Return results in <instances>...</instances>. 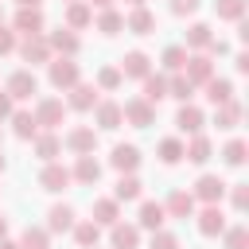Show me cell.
Listing matches in <instances>:
<instances>
[{
	"label": "cell",
	"instance_id": "ee69618b",
	"mask_svg": "<svg viewBox=\"0 0 249 249\" xmlns=\"http://www.w3.org/2000/svg\"><path fill=\"white\" fill-rule=\"evenodd\" d=\"M226 191H230V202H233V210H245V206H249V183H230Z\"/></svg>",
	"mask_w": 249,
	"mask_h": 249
},
{
	"label": "cell",
	"instance_id": "816d5d0a",
	"mask_svg": "<svg viewBox=\"0 0 249 249\" xmlns=\"http://www.w3.org/2000/svg\"><path fill=\"white\" fill-rule=\"evenodd\" d=\"M237 39H241V43H249V23H245V19H237Z\"/></svg>",
	"mask_w": 249,
	"mask_h": 249
},
{
	"label": "cell",
	"instance_id": "6da1fadb",
	"mask_svg": "<svg viewBox=\"0 0 249 249\" xmlns=\"http://www.w3.org/2000/svg\"><path fill=\"white\" fill-rule=\"evenodd\" d=\"M31 113H35L39 132H54V128L66 121V101H62V97H39Z\"/></svg>",
	"mask_w": 249,
	"mask_h": 249
},
{
	"label": "cell",
	"instance_id": "e575fe53",
	"mask_svg": "<svg viewBox=\"0 0 249 249\" xmlns=\"http://www.w3.org/2000/svg\"><path fill=\"white\" fill-rule=\"evenodd\" d=\"M97 31H101V35H109V39H113V35H121V31H124V16H121L117 8L97 12Z\"/></svg>",
	"mask_w": 249,
	"mask_h": 249
},
{
	"label": "cell",
	"instance_id": "74e56055",
	"mask_svg": "<svg viewBox=\"0 0 249 249\" xmlns=\"http://www.w3.org/2000/svg\"><path fill=\"white\" fill-rule=\"evenodd\" d=\"M19 249H51V233L43 226H27L19 233Z\"/></svg>",
	"mask_w": 249,
	"mask_h": 249
},
{
	"label": "cell",
	"instance_id": "7402d4cb",
	"mask_svg": "<svg viewBox=\"0 0 249 249\" xmlns=\"http://www.w3.org/2000/svg\"><path fill=\"white\" fill-rule=\"evenodd\" d=\"M202 124H206L202 109H198V105H191V101H183V105H179V113H175V128L195 136V132H202Z\"/></svg>",
	"mask_w": 249,
	"mask_h": 249
},
{
	"label": "cell",
	"instance_id": "8d00e7d4",
	"mask_svg": "<svg viewBox=\"0 0 249 249\" xmlns=\"http://www.w3.org/2000/svg\"><path fill=\"white\" fill-rule=\"evenodd\" d=\"M140 97H144L148 105H160V101L167 97V78H163V74H148V78H144V93H140Z\"/></svg>",
	"mask_w": 249,
	"mask_h": 249
},
{
	"label": "cell",
	"instance_id": "7bdbcfd3",
	"mask_svg": "<svg viewBox=\"0 0 249 249\" xmlns=\"http://www.w3.org/2000/svg\"><path fill=\"white\" fill-rule=\"evenodd\" d=\"M222 241H226V249H249V230L245 226H226Z\"/></svg>",
	"mask_w": 249,
	"mask_h": 249
},
{
	"label": "cell",
	"instance_id": "d6a6232c",
	"mask_svg": "<svg viewBox=\"0 0 249 249\" xmlns=\"http://www.w3.org/2000/svg\"><path fill=\"white\" fill-rule=\"evenodd\" d=\"M156 156H160V163L175 167V163L183 160V140H179V136H163V140L156 144Z\"/></svg>",
	"mask_w": 249,
	"mask_h": 249
},
{
	"label": "cell",
	"instance_id": "d6986e66",
	"mask_svg": "<svg viewBox=\"0 0 249 249\" xmlns=\"http://www.w3.org/2000/svg\"><path fill=\"white\" fill-rule=\"evenodd\" d=\"M74 222H78V218H74V206H70V202H54V206L47 210V226H43V230H47V233H66V230H74Z\"/></svg>",
	"mask_w": 249,
	"mask_h": 249
},
{
	"label": "cell",
	"instance_id": "5bb4252c",
	"mask_svg": "<svg viewBox=\"0 0 249 249\" xmlns=\"http://www.w3.org/2000/svg\"><path fill=\"white\" fill-rule=\"evenodd\" d=\"M93 121H97V128H105V132L121 128V124H124V117H121V101H109V97H101V101L93 105Z\"/></svg>",
	"mask_w": 249,
	"mask_h": 249
},
{
	"label": "cell",
	"instance_id": "94428289",
	"mask_svg": "<svg viewBox=\"0 0 249 249\" xmlns=\"http://www.w3.org/2000/svg\"><path fill=\"white\" fill-rule=\"evenodd\" d=\"M66 4H70V0H66Z\"/></svg>",
	"mask_w": 249,
	"mask_h": 249
},
{
	"label": "cell",
	"instance_id": "3957f363",
	"mask_svg": "<svg viewBox=\"0 0 249 249\" xmlns=\"http://www.w3.org/2000/svg\"><path fill=\"white\" fill-rule=\"evenodd\" d=\"M62 148H70L74 156H93V152H97V128H93V124H74V128H66Z\"/></svg>",
	"mask_w": 249,
	"mask_h": 249
},
{
	"label": "cell",
	"instance_id": "603a6c76",
	"mask_svg": "<svg viewBox=\"0 0 249 249\" xmlns=\"http://www.w3.org/2000/svg\"><path fill=\"white\" fill-rule=\"evenodd\" d=\"M31 148H35V156H39L43 163H54V160L62 156V136H58V132H39V136L31 140Z\"/></svg>",
	"mask_w": 249,
	"mask_h": 249
},
{
	"label": "cell",
	"instance_id": "f546056e",
	"mask_svg": "<svg viewBox=\"0 0 249 249\" xmlns=\"http://www.w3.org/2000/svg\"><path fill=\"white\" fill-rule=\"evenodd\" d=\"M210 39H214V31H210V23H191L187 27V54H195V51H206L210 47Z\"/></svg>",
	"mask_w": 249,
	"mask_h": 249
},
{
	"label": "cell",
	"instance_id": "91938a15",
	"mask_svg": "<svg viewBox=\"0 0 249 249\" xmlns=\"http://www.w3.org/2000/svg\"><path fill=\"white\" fill-rule=\"evenodd\" d=\"M0 23H4V12H0Z\"/></svg>",
	"mask_w": 249,
	"mask_h": 249
},
{
	"label": "cell",
	"instance_id": "11a10c76",
	"mask_svg": "<svg viewBox=\"0 0 249 249\" xmlns=\"http://www.w3.org/2000/svg\"><path fill=\"white\" fill-rule=\"evenodd\" d=\"M16 4H19V8H39L43 0H16Z\"/></svg>",
	"mask_w": 249,
	"mask_h": 249
},
{
	"label": "cell",
	"instance_id": "44dd1931",
	"mask_svg": "<svg viewBox=\"0 0 249 249\" xmlns=\"http://www.w3.org/2000/svg\"><path fill=\"white\" fill-rule=\"evenodd\" d=\"M124 31H132V35H152L156 31V12L144 4V8H132L128 16H124Z\"/></svg>",
	"mask_w": 249,
	"mask_h": 249
},
{
	"label": "cell",
	"instance_id": "f5cc1de1",
	"mask_svg": "<svg viewBox=\"0 0 249 249\" xmlns=\"http://www.w3.org/2000/svg\"><path fill=\"white\" fill-rule=\"evenodd\" d=\"M89 8H97V12H105V8H113V0H86Z\"/></svg>",
	"mask_w": 249,
	"mask_h": 249
},
{
	"label": "cell",
	"instance_id": "681fc988",
	"mask_svg": "<svg viewBox=\"0 0 249 249\" xmlns=\"http://www.w3.org/2000/svg\"><path fill=\"white\" fill-rule=\"evenodd\" d=\"M12 109H16V101H12V97L0 89V121H8V117H12Z\"/></svg>",
	"mask_w": 249,
	"mask_h": 249
},
{
	"label": "cell",
	"instance_id": "4316f807",
	"mask_svg": "<svg viewBox=\"0 0 249 249\" xmlns=\"http://www.w3.org/2000/svg\"><path fill=\"white\" fill-rule=\"evenodd\" d=\"M210 156H214V144H210V136H202V132H195V136L183 144V160H191V163H198V167H202Z\"/></svg>",
	"mask_w": 249,
	"mask_h": 249
},
{
	"label": "cell",
	"instance_id": "6f0895ef",
	"mask_svg": "<svg viewBox=\"0 0 249 249\" xmlns=\"http://www.w3.org/2000/svg\"><path fill=\"white\" fill-rule=\"evenodd\" d=\"M124 4H128V8H144V0H124Z\"/></svg>",
	"mask_w": 249,
	"mask_h": 249
},
{
	"label": "cell",
	"instance_id": "cb8c5ba5",
	"mask_svg": "<svg viewBox=\"0 0 249 249\" xmlns=\"http://www.w3.org/2000/svg\"><path fill=\"white\" fill-rule=\"evenodd\" d=\"M109 245L113 249H140V230L132 222H117V226H109Z\"/></svg>",
	"mask_w": 249,
	"mask_h": 249
},
{
	"label": "cell",
	"instance_id": "bcb514c9",
	"mask_svg": "<svg viewBox=\"0 0 249 249\" xmlns=\"http://www.w3.org/2000/svg\"><path fill=\"white\" fill-rule=\"evenodd\" d=\"M16 43H19V39H16V31L0 23V58H4V54H12V51H16Z\"/></svg>",
	"mask_w": 249,
	"mask_h": 249
},
{
	"label": "cell",
	"instance_id": "7a4b0ae2",
	"mask_svg": "<svg viewBox=\"0 0 249 249\" xmlns=\"http://www.w3.org/2000/svg\"><path fill=\"white\" fill-rule=\"evenodd\" d=\"M47 78H51V86L54 89H70V86H78L82 82V70H78V62L74 58H51L47 62Z\"/></svg>",
	"mask_w": 249,
	"mask_h": 249
},
{
	"label": "cell",
	"instance_id": "e0dca14e",
	"mask_svg": "<svg viewBox=\"0 0 249 249\" xmlns=\"http://www.w3.org/2000/svg\"><path fill=\"white\" fill-rule=\"evenodd\" d=\"M89 222H97L101 230L105 226H117L121 222V202L109 195V198H93V206H89Z\"/></svg>",
	"mask_w": 249,
	"mask_h": 249
},
{
	"label": "cell",
	"instance_id": "f907efd6",
	"mask_svg": "<svg viewBox=\"0 0 249 249\" xmlns=\"http://www.w3.org/2000/svg\"><path fill=\"white\" fill-rule=\"evenodd\" d=\"M233 66H237V74H249V54L237 51V54H233Z\"/></svg>",
	"mask_w": 249,
	"mask_h": 249
},
{
	"label": "cell",
	"instance_id": "9a60e30c",
	"mask_svg": "<svg viewBox=\"0 0 249 249\" xmlns=\"http://www.w3.org/2000/svg\"><path fill=\"white\" fill-rule=\"evenodd\" d=\"M109 163H113L121 175H136V167H140V148H136V144H113Z\"/></svg>",
	"mask_w": 249,
	"mask_h": 249
},
{
	"label": "cell",
	"instance_id": "277c9868",
	"mask_svg": "<svg viewBox=\"0 0 249 249\" xmlns=\"http://www.w3.org/2000/svg\"><path fill=\"white\" fill-rule=\"evenodd\" d=\"M183 78L198 89V86H206L210 78H214V58L210 54H202V51H195V54H187V62H183Z\"/></svg>",
	"mask_w": 249,
	"mask_h": 249
},
{
	"label": "cell",
	"instance_id": "9f6ffc18",
	"mask_svg": "<svg viewBox=\"0 0 249 249\" xmlns=\"http://www.w3.org/2000/svg\"><path fill=\"white\" fill-rule=\"evenodd\" d=\"M0 249H19V241H8V237H4V241H0Z\"/></svg>",
	"mask_w": 249,
	"mask_h": 249
},
{
	"label": "cell",
	"instance_id": "7dc6e473",
	"mask_svg": "<svg viewBox=\"0 0 249 249\" xmlns=\"http://www.w3.org/2000/svg\"><path fill=\"white\" fill-rule=\"evenodd\" d=\"M198 4H202V0H171V12H175V16H195Z\"/></svg>",
	"mask_w": 249,
	"mask_h": 249
},
{
	"label": "cell",
	"instance_id": "1f68e13d",
	"mask_svg": "<svg viewBox=\"0 0 249 249\" xmlns=\"http://www.w3.org/2000/svg\"><path fill=\"white\" fill-rule=\"evenodd\" d=\"M214 109H218V113H214V124H218V128H237V124H241V101H237V97H230L226 105H214Z\"/></svg>",
	"mask_w": 249,
	"mask_h": 249
},
{
	"label": "cell",
	"instance_id": "60d3db41",
	"mask_svg": "<svg viewBox=\"0 0 249 249\" xmlns=\"http://www.w3.org/2000/svg\"><path fill=\"white\" fill-rule=\"evenodd\" d=\"M214 12L218 19H245V0H214Z\"/></svg>",
	"mask_w": 249,
	"mask_h": 249
},
{
	"label": "cell",
	"instance_id": "4dcf8cb0",
	"mask_svg": "<svg viewBox=\"0 0 249 249\" xmlns=\"http://www.w3.org/2000/svg\"><path fill=\"white\" fill-rule=\"evenodd\" d=\"M202 89H206V101H210V105H226V101L233 97V82H230V78H218V74H214Z\"/></svg>",
	"mask_w": 249,
	"mask_h": 249
},
{
	"label": "cell",
	"instance_id": "ab89813d",
	"mask_svg": "<svg viewBox=\"0 0 249 249\" xmlns=\"http://www.w3.org/2000/svg\"><path fill=\"white\" fill-rule=\"evenodd\" d=\"M245 152H249V144H245L241 136H233V140H226V148H222V160H226L230 167H241V163H245Z\"/></svg>",
	"mask_w": 249,
	"mask_h": 249
},
{
	"label": "cell",
	"instance_id": "d4e9b609",
	"mask_svg": "<svg viewBox=\"0 0 249 249\" xmlns=\"http://www.w3.org/2000/svg\"><path fill=\"white\" fill-rule=\"evenodd\" d=\"M62 19H66V27H70V31H82V27H89V23H93V8H89L86 0H70V4H66V12H62Z\"/></svg>",
	"mask_w": 249,
	"mask_h": 249
},
{
	"label": "cell",
	"instance_id": "ba28073f",
	"mask_svg": "<svg viewBox=\"0 0 249 249\" xmlns=\"http://www.w3.org/2000/svg\"><path fill=\"white\" fill-rule=\"evenodd\" d=\"M121 117H124V124H132V128H148V124H156V105H148L144 97H128V101L121 105Z\"/></svg>",
	"mask_w": 249,
	"mask_h": 249
},
{
	"label": "cell",
	"instance_id": "484cf974",
	"mask_svg": "<svg viewBox=\"0 0 249 249\" xmlns=\"http://www.w3.org/2000/svg\"><path fill=\"white\" fill-rule=\"evenodd\" d=\"M12 132H16V140H35L39 136V124H35V113L31 109H12Z\"/></svg>",
	"mask_w": 249,
	"mask_h": 249
},
{
	"label": "cell",
	"instance_id": "c3c4849f",
	"mask_svg": "<svg viewBox=\"0 0 249 249\" xmlns=\"http://www.w3.org/2000/svg\"><path fill=\"white\" fill-rule=\"evenodd\" d=\"M202 54H210V58H222V54H230V43H226V39H210V47H206Z\"/></svg>",
	"mask_w": 249,
	"mask_h": 249
},
{
	"label": "cell",
	"instance_id": "f1b7e54d",
	"mask_svg": "<svg viewBox=\"0 0 249 249\" xmlns=\"http://www.w3.org/2000/svg\"><path fill=\"white\" fill-rule=\"evenodd\" d=\"M74 241H78V249H97V241H101V226L97 222H89V218H82V222H74Z\"/></svg>",
	"mask_w": 249,
	"mask_h": 249
},
{
	"label": "cell",
	"instance_id": "9c48e42d",
	"mask_svg": "<svg viewBox=\"0 0 249 249\" xmlns=\"http://www.w3.org/2000/svg\"><path fill=\"white\" fill-rule=\"evenodd\" d=\"M226 179L222 175H198V183H195V202H202V206H218L222 202V195H226Z\"/></svg>",
	"mask_w": 249,
	"mask_h": 249
},
{
	"label": "cell",
	"instance_id": "db71d44e",
	"mask_svg": "<svg viewBox=\"0 0 249 249\" xmlns=\"http://www.w3.org/2000/svg\"><path fill=\"white\" fill-rule=\"evenodd\" d=\"M4 237H8V218L0 214V241H4Z\"/></svg>",
	"mask_w": 249,
	"mask_h": 249
},
{
	"label": "cell",
	"instance_id": "52a82bcc",
	"mask_svg": "<svg viewBox=\"0 0 249 249\" xmlns=\"http://www.w3.org/2000/svg\"><path fill=\"white\" fill-rule=\"evenodd\" d=\"M16 51H19V58L23 62H31L27 70H35V66H47L54 54H51V47H47V39L43 35H27L23 43H16Z\"/></svg>",
	"mask_w": 249,
	"mask_h": 249
},
{
	"label": "cell",
	"instance_id": "836d02e7",
	"mask_svg": "<svg viewBox=\"0 0 249 249\" xmlns=\"http://www.w3.org/2000/svg\"><path fill=\"white\" fill-rule=\"evenodd\" d=\"M140 191H144V183H140L136 175H121L117 187H113V198H117V202H136Z\"/></svg>",
	"mask_w": 249,
	"mask_h": 249
},
{
	"label": "cell",
	"instance_id": "ac0fdd59",
	"mask_svg": "<svg viewBox=\"0 0 249 249\" xmlns=\"http://www.w3.org/2000/svg\"><path fill=\"white\" fill-rule=\"evenodd\" d=\"M163 222H167V214H163V202H156V198H144L140 202V214H136V230H163Z\"/></svg>",
	"mask_w": 249,
	"mask_h": 249
},
{
	"label": "cell",
	"instance_id": "4fadbf2b",
	"mask_svg": "<svg viewBox=\"0 0 249 249\" xmlns=\"http://www.w3.org/2000/svg\"><path fill=\"white\" fill-rule=\"evenodd\" d=\"M195 226H198L202 237H222V230H226L230 222H226L222 206H202V210H195Z\"/></svg>",
	"mask_w": 249,
	"mask_h": 249
},
{
	"label": "cell",
	"instance_id": "30bf717a",
	"mask_svg": "<svg viewBox=\"0 0 249 249\" xmlns=\"http://www.w3.org/2000/svg\"><path fill=\"white\" fill-rule=\"evenodd\" d=\"M43 27H47V19H43V8H16V16H12V31L16 35H43Z\"/></svg>",
	"mask_w": 249,
	"mask_h": 249
},
{
	"label": "cell",
	"instance_id": "8992f818",
	"mask_svg": "<svg viewBox=\"0 0 249 249\" xmlns=\"http://www.w3.org/2000/svg\"><path fill=\"white\" fill-rule=\"evenodd\" d=\"M43 39H47L51 54H62V58H74V54L82 51V39H78V31H70V27H54V31H47Z\"/></svg>",
	"mask_w": 249,
	"mask_h": 249
},
{
	"label": "cell",
	"instance_id": "f6af8a7d",
	"mask_svg": "<svg viewBox=\"0 0 249 249\" xmlns=\"http://www.w3.org/2000/svg\"><path fill=\"white\" fill-rule=\"evenodd\" d=\"M148 249H179V237L171 230H156L152 241H148Z\"/></svg>",
	"mask_w": 249,
	"mask_h": 249
},
{
	"label": "cell",
	"instance_id": "8fae6325",
	"mask_svg": "<svg viewBox=\"0 0 249 249\" xmlns=\"http://www.w3.org/2000/svg\"><path fill=\"white\" fill-rule=\"evenodd\" d=\"M66 93H70V97H66V109H74V113H89V109L101 101V89H97L93 82H78V86H70Z\"/></svg>",
	"mask_w": 249,
	"mask_h": 249
},
{
	"label": "cell",
	"instance_id": "5b68a950",
	"mask_svg": "<svg viewBox=\"0 0 249 249\" xmlns=\"http://www.w3.org/2000/svg\"><path fill=\"white\" fill-rule=\"evenodd\" d=\"M4 93L12 97V101H27V97H35L39 93V78H35V70H16L8 82H4Z\"/></svg>",
	"mask_w": 249,
	"mask_h": 249
},
{
	"label": "cell",
	"instance_id": "ffe728a7",
	"mask_svg": "<svg viewBox=\"0 0 249 249\" xmlns=\"http://www.w3.org/2000/svg\"><path fill=\"white\" fill-rule=\"evenodd\" d=\"M117 70H121V78H140V82H144V78L152 74V58H148L144 51H128Z\"/></svg>",
	"mask_w": 249,
	"mask_h": 249
},
{
	"label": "cell",
	"instance_id": "7c38bea8",
	"mask_svg": "<svg viewBox=\"0 0 249 249\" xmlns=\"http://www.w3.org/2000/svg\"><path fill=\"white\" fill-rule=\"evenodd\" d=\"M74 179H70V167L66 163H43V171H39V187L43 191H51V195H58V191H66Z\"/></svg>",
	"mask_w": 249,
	"mask_h": 249
},
{
	"label": "cell",
	"instance_id": "680465c9",
	"mask_svg": "<svg viewBox=\"0 0 249 249\" xmlns=\"http://www.w3.org/2000/svg\"><path fill=\"white\" fill-rule=\"evenodd\" d=\"M4 167H8V163H4V156H0V175H4Z\"/></svg>",
	"mask_w": 249,
	"mask_h": 249
},
{
	"label": "cell",
	"instance_id": "d590c367",
	"mask_svg": "<svg viewBox=\"0 0 249 249\" xmlns=\"http://www.w3.org/2000/svg\"><path fill=\"white\" fill-rule=\"evenodd\" d=\"M183 62H187V47H183V43H171V47H163V54H160V66H163L167 74H179V70H183Z\"/></svg>",
	"mask_w": 249,
	"mask_h": 249
},
{
	"label": "cell",
	"instance_id": "b9f144b4",
	"mask_svg": "<svg viewBox=\"0 0 249 249\" xmlns=\"http://www.w3.org/2000/svg\"><path fill=\"white\" fill-rule=\"evenodd\" d=\"M121 82H124V78H121V70H117V66H101L93 86H97V89H105V93H113V89H121Z\"/></svg>",
	"mask_w": 249,
	"mask_h": 249
},
{
	"label": "cell",
	"instance_id": "2e32d148",
	"mask_svg": "<svg viewBox=\"0 0 249 249\" xmlns=\"http://www.w3.org/2000/svg\"><path fill=\"white\" fill-rule=\"evenodd\" d=\"M195 210H198V202H195L191 191H171L167 202H163V214L167 218H195Z\"/></svg>",
	"mask_w": 249,
	"mask_h": 249
},
{
	"label": "cell",
	"instance_id": "83f0119b",
	"mask_svg": "<svg viewBox=\"0 0 249 249\" xmlns=\"http://www.w3.org/2000/svg\"><path fill=\"white\" fill-rule=\"evenodd\" d=\"M70 179H74V183L93 187V183L101 179V163H97L93 156H78V160H74V167H70Z\"/></svg>",
	"mask_w": 249,
	"mask_h": 249
},
{
	"label": "cell",
	"instance_id": "f35d334b",
	"mask_svg": "<svg viewBox=\"0 0 249 249\" xmlns=\"http://www.w3.org/2000/svg\"><path fill=\"white\" fill-rule=\"evenodd\" d=\"M167 97H175V101H191V97H195V86L183 78V70L167 78Z\"/></svg>",
	"mask_w": 249,
	"mask_h": 249
}]
</instances>
